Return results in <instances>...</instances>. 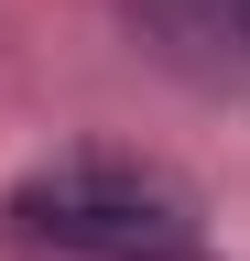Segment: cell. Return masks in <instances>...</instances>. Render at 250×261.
I'll return each instance as SVG.
<instances>
[{"label": "cell", "instance_id": "1", "mask_svg": "<svg viewBox=\"0 0 250 261\" xmlns=\"http://www.w3.org/2000/svg\"><path fill=\"white\" fill-rule=\"evenodd\" d=\"M11 228L44 250H87V261H207L196 196L163 163H131V152H66L44 174H22Z\"/></svg>", "mask_w": 250, "mask_h": 261}, {"label": "cell", "instance_id": "2", "mask_svg": "<svg viewBox=\"0 0 250 261\" xmlns=\"http://www.w3.org/2000/svg\"><path fill=\"white\" fill-rule=\"evenodd\" d=\"M142 55L185 87H250V0H120Z\"/></svg>", "mask_w": 250, "mask_h": 261}]
</instances>
